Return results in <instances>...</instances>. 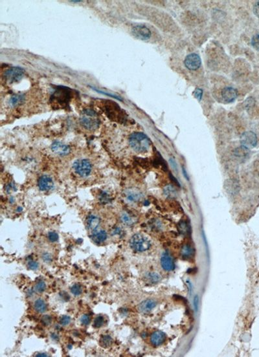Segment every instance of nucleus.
<instances>
[{
  "instance_id": "nucleus-1",
  "label": "nucleus",
  "mask_w": 259,
  "mask_h": 357,
  "mask_svg": "<svg viewBox=\"0 0 259 357\" xmlns=\"http://www.w3.org/2000/svg\"><path fill=\"white\" fill-rule=\"evenodd\" d=\"M129 144L135 151L145 153L149 150L151 142L145 134L141 132H135L130 136Z\"/></svg>"
},
{
  "instance_id": "nucleus-2",
  "label": "nucleus",
  "mask_w": 259,
  "mask_h": 357,
  "mask_svg": "<svg viewBox=\"0 0 259 357\" xmlns=\"http://www.w3.org/2000/svg\"><path fill=\"white\" fill-rule=\"evenodd\" d=\"M80 122L81 125L87 130H95L99 126V120L97 118V113L90 109L83 111Z\"/></svg>"
},
{
  "instance_id": "nucleus-3",
  "label": "nucleus",
  "mask_w": 259,
  "mask_h": 357,
  "mask_svg": "<svg viewBox=\"0 0 259 357\" xmlns=\"http://www.w3.org/2000/svg\"><path fill=\"white\" fill-rule=\"evenodd\" d=\"M71 98V91L69 88L59 86L51 96L52 102L57 103L61 106L68 105Z\"/></svg>"
},
{
  "instance_id": "nucleus-4",
  "label": "nucleus",
  "mask_w": 259,
  "mask_h": 357,
  "mask_svg": "<svg viewBox=\"0 0 259 357\" xmlns=\"http://www.w3.org/2000/svg\"><path fill=\"white\" fill-rule=\"evenodd\" d=\"M130 244L133 250L138 252L148 251L151 247V243L150 240L144 235L141 234H136L133 235L130 241Z\"/></svg>"
},
{
  "instance_id": "nucleus-5",
  "label": "nucleus",
  "mask_w": 259,
  "mask_h": 357,
  "mask_svg": "<svg viewBox=\"0 0 259 357\" xmlns=\"http://www.w3.org/2000/svg\"><path fill=\"white\" fill-rule=\"evenodd\" d=\"M24 70L19 67H12L7 69L4 74L5 81L9 84H14L20 82L24 76Z\"/></svg>"
},
{
  "instance_id": "nucleus-6",
  "label": "nucleus",
  "mask_w": 259,
  "mask_h": 357,
  "mask_svg": "<svg viewBox=\"0 0 259 357\" xmlns=\"http://www.w3.org/2000/svg\"><path fill=\"white\" fill-rule=\"evenodd\" d=\"M75 172L81 177L88 176L92 172V164L87 159H79L74 162L73 164Z\"/></svg>"
},
{
  "instance_id": "nucleus-7",
  "label": "nucleus",
  "mask_w": 259,
  "mask_h": 357,
  "mask_svg": "<svg viewBox=\"0 0 259 357\" xmlns=\"http://www.w3.org/2000/svg\"><path fill=\"white\" fill-rule=\"evenodd\" d=\"M240 143L242 147L250 150L255 148L257 144V137L253 131L244 132L240 137Z\"/></svg>"
},
{
  "instance_id": "nucleus-8",
  "label": "nucleus",
  "mask_w": 259,
  "mask_h": 357,
  "mask_svg": "<svg viewBox=\"0 0 259 357\" xmlns=\"http://www.w3.org/2000/svg\"><path fill=\"white\" fill-rule=\"evenodd\" d=\"M202 64L201 58L197 54L192 53L188 54L185 59V65L191 71H195L200 67Z\"/></svg>"
},
{
  "instance_id": "nucleus-9",
  "label": "nucleus",
  "mask_w": 259,
  "mask_h": 357,
  "mask_svg": "<svg viewBox=\"0 0 259 357\" xmlns=\"http://www.w3.org/2000/svg\"><path fill=\"white\" fill-rule=\"evenodd\" d=\"M132 33L137 38L141 40H148L151 36V32L145 25H138L133 27Z\"/></svg>"
},
{
  "instance_id": "nucleus-10",
  "label": "nucleus",
  "mask_w": 259,
  "mask_h": 357,
  "mask_svg": "<svg viewBox=\"0 0 259 357\" xmlns=\"http://www.w3.org/2000/svg\"><path fill=\"white\" fill-rule=\"evenodd\" d=\"M161 265L166 271H172L175 268L174 259L169 252H164L161 257Z\"/></svg>"
},
{
  "instance_id": "nucleus-11",
  "label": "nucleus",
  "mask_w": 259,
  "mask_h": 357,
  "mask_svg": "<svg viewBox=\"0 0 259 357\" xmlns=\"http://www.w3.org/2000/svg\"><path fill=\"white\" fill-rule=\"evenodd\" d=\"M51 150L55 153L61 156H64L69 154L70 148L68 146L62 144L60 142H54L51 145Z\"/></svg>"
},
{
  "instance_id": "nucleus-12",
  "label": "nucleus",
  "mask_w": 259,
  "mask_h": 357,
  "mask_svg": "<svg viewBox=\"0 0 259 357\" xmlns=\"http://www.w3.org/2000/svg\"><path fill=\"white\" fill-rule=\"evenodd\" d=\"M238 92L236 89L231 87H226L222 91V98L226 102H232L236 98Z\"/></svg>"
},
{
  "instance_id": "nucleus-13",
  "label": "nucleus",
  "mask_w": 259,
  "mask_h": 357,
  "mask_svg": "<svg viewBox=\"0 0 259 357\" xmlns=\"http://www.w3.org/2000/svg\"><path fill=\"white\" fill-rule=\"evenodd\" d=\"M157 305V302L154 300L148 299L142 301L140 303L138 307V309L139 312L142 313H148L152 310H153L156 307Z\"/></svg>"
},
{
  "instance_id": "nucleus-14",
  "label": "nucleus",
  "mask_w": 259,
  "mask_h": 357,
  "mask_svg": "<svg viewBox=\"0 0 259 357\" xmlns=\"http://www.w3.org/2000/svg\"><path fill=\"white\" fill-rule=\"evenodd\" d=\"M38 185L41 190L47 191V190H51L53 187L54 182L49 176L43 175L38 179Z\"/></svg>"
},
{
  "instance_id": "nucleus-15",
  "label": "nucleus",
  "mask_w": 259,
  "mask_h": 357,
  "mask_svg": "<svg viewBox=\"0 0 259 357\" xmlns=\"http://www.w3.org/2000/svg\"><path fill=\"white\" fill-rule=\"evenodd\" d=\"M166 335L164 332L161 331H156L154 332L150 337V342L154 346H159L166 340Z\"/></svg>"
},
{
  "instance_id": "nucleus-16",
  "label": "nucleus",
  "mask_w": 259,
  "mask_h": 357,
  "mask_svg": "<svg viewBox=\"0 0 259 357\" xmlns=\"http://www.w3.org/2000/svg\"><path fill=\"white\" fill-rule=\"evenodd\" d=\"M87 227L91 231H95L99 227L100 219L95 215H90L87 219Z\"/></svg>"
},
{
  "instance_id": "nucleus-17",
  "label": "nucleus",
  "mask_w": 259,
  "mask_h": 357,
  "mask_svg": "<svg viewBox=\"0 0 259 357\" xmlns=\"http://www.w3.org/2000/svg\"><path fill=\"white\" fill-rule=\"evenodd\" d=\"M25 95L23 94H17L12 95L10 97L8 102L9 106L12 107L18 106L22 104V103L25 100Z\"/></svg>"
},
{
  "instance_id": "nucleus-18",
  "label": "nucleus",
  "mask_w": 259,
  "mask_h": 357,
  "mask_svg": "<svg viewBox=\"0 0 259 357\" xmlns=\"http://www.w3.org/2000/svg\"><path fill=\"white\" fill-rule=\"evenodd\" d=\"M92 240L96 243L97 244L101 243L106 241L107 239V233L104 230H100L98 232H95L92 236Z\"/></svg>"
},
{
  "instance_id": "nucleus-19",
  "label": "nucleus",
  "mask_w": 259,
  "mask_h": 357,
  "mask_svg": "<svg viewBox=\"0 0 259 357\" xmlns=\"http://www.w3.org/2000/svg\"><path fill=\"white\" fill-rule=\"evenodd\" d=\"M194 255V250L191 246L185 245L183 246L181 250V258L184 259H189L192 258Z\"/></svg>"
},
{
  "instance_id": "nucleus-20",
  "label": "nucleus",
  "mask_w": 259,
  "mask_h": 357,
  "mask_svg": "<svg viewBox=\"0 0 259 357\" xmlns=\"http://www.w3.org/2000/svg\"><path fill=\"white\" fill-rule=\"evenodd\" d=\"M34 308L35 311L39 313H43L47 309V306L45 301L41 299H38L34 301Z\"/></svg>"
},
{
  "instance_id": "nucleus-21",
  "label": "nucleus",
  "mask_w": 259,
  "mask_h": 357,
  "mask_svg": "<svg viewBox=\"0 0 259 357\" xmlns=\"http://www.w3.org/2000/svg\"><path fill=\"white\" fill-rule=\"evenodd\" d=\"M145 279L146 282L150 283H156L161 280V277L158 274L155 272L147 273L145 276Z\"/></svg>"
},
{
  "instance_id": "nucleus-22",
  "label": "nucleus",
  "mask_w": 259,
  "mask_h": 357,
  "mask_svg": "<svg viewBox=\"0 0 259 357\" xmlns=\"http://www.w3.org/2000/svg\"><path fill=\"white\" fill-rule=\"evenodd\" d=\"M113 340L109 335H104L100 338V344L103 348H108L112 344Z\"/></svg>"
},
{
  "instance_id": "nucleus-23",
  "label": "nucleus",
  "mask_w": 259,
  "mask_h": 357,
  "mask_svg": "<svg viewBox=\"0 0 259 357\" xmlns=\"http://www.w3.org/2000/svg\"><path fill=\"white\" fill-rule=\"evenodd\" d=\"M121 221L124 224L127 225H132L134 223V219H133L132 217L127 213H124L122 214Z\"/></svg>"
},
{
  "instance_id": "nucleus-24",
  "label": "nucleus",
  "mask_w": 259,
  "mask_h": 357,
  "mask_svg": "<svg viewBox=\"0 0 259 357\" xmlns=\"http://www.w3.org/2000/svg\"><path fill=\"white\" fill-rule=\"evenodd\" d=\"M46 289V284L43 281L38 282L34 286V290L38 293H41L45 291Z\"/></svg>"
},
{
  "instance_id": "nucleus-25",
  "label": "nucleus",
  "mask_w": 259,
  "mask_h": 357,
  "mask_svg": "<svg viewBox=\"0 0 259 357\" xmlns=\"http://www.w3.org/2000/svg\"><path fill=\"white\" fill-rule=\"evenodd\" d=\"M71 293L73 294V295H75L76 296L80 295V294H81L82 293V287L80 286L79 284H75V285H73L71 287Z\"/></svg>"
},
{
  "instance_id": "nucleus-26",
  "label": "nucleus",
  "mask_w": 259,
  "mask_h": 357,
  "mask_svg": "<svg viewBox=\"0 0 259 357\" xmlns=\"http://www.w3.org/2000/svg\"><path fill=\"white\" fill-rule=\"evenodd\" d=\"M104 319L103 316H97L95 319V320H94L93 327L95 328H99L104 324Z\"/></svg>"
},
{
  "instance_id": "nucleus-27",
  "label": "nucleus",
  "mask_w": 259,
  "mask_h": 357,
  "mask_svg": "<svg viewBox=\"0 0 259 357\" xmlns=\"http://www.w3.org/2000/svg\"><path fill=\"white\" fill-rule=\"evenodd\" d=\"M164 193H165V195L168 197H173L176 196V191H175V190L172 186H167L166 188H164Z\"/></svg>"
},
{
  "instance_id": "nucleus-28",
  "label": "nucleus",
  "mask_w": 259,
  "mask_h": 357,
  "mask_svg": "<svg viewBox=\"0 0 259 357\" xmlns=\"http://www.w3.org/2000/svg\"><path fill=\"white\" fill-rule=\"evenodd\" d=\"M251 45L255 49L259 50V34H256L252 38Z\"/></svg>"
},
{
  "instance_id": "nucleus-29",
  "label": "nucleus",
  "mask_w": 259,
  "mask_h": 357,
  "mask_svg": "<svg viewBox=\"0 0 259 357\" xmlns=\"http://www.w3.org/2000/svg\"><path fill=\"white\" fill-rule=\"evenodd\" d=\"M71 322V318L67 315H64L60 319V324L64 326H66L70 324Z\"/></svg>"
},
{
  "instance_id": "nucleus-30",
  "label": "nucleus",
  "mask_w": 259,
  "mask_h": 357,
  "mask_svg": "<svg viewBox=\"0 0 259 357\" xmlns=\"http://www.w3.org/2000/svg\"><path fill=\"white\" fill-rule=\"evenodd\" d=\"M48 240L51 242H56L58 240V235L55 232H50L48 234Z\"/></svg>"
},
{
  "instance_id": "nucleus-31",
  "label": "nucleus",
  "mask_w": 259,
  "mask_h": 357,
  "mask_svg": "<svg viewBox=\"0 0 259 357\" xmlns=\"http://www.w3.org/2000/svg\"><path fill=\"white\" fill-rule=\"evenodd\" d=\"M80 322L84 325H88L91 322V318L87 314H84L80 318Z\"/></svg>"
},
{
  "instance_id": "nucleus-32",
  "label": "nucleus",
  "mask_w": 259,
  "mask_h": 357,
  "mask_svg": "<svg viewBox=\"0 0 259 357\" xmlns=\"http://www.w3.org/2000/svg\"><path fill=\"white\" fill-rule=\"evenodd\" d=\"M27 266L29 269L34 270H36L38 269L39 265H38V263L36 261H33V260H30L27 263Z\"/></svg>"
},
{
  "instance_id": "nucleus-33",
  "label": "nucleus",
  "mask_w": 259,
  "mask_h": 357,
  "mask_svg": "<svg viewBox=\"0 0 259 357\" xmlns=\"http://www.w3.org/2000/svg\"><path fill=\"white\" fill-rule=\"evenodd\" d=\"M41 323H42L44 325H46V326H47V325H49L51 324L52 318L50 316H49V315H45V316H44L42 317V318H41Z\"/></svg>"
},
{
  "instance_id": "nucleus-34",
  "label": "nucleus",
  "mask_w": 259,
  "mask_h": 357,
  "mask_svg": "<svg viewBox=\"0 0 259 357\" xmlns=\"http://www.w3.org/2000/svg\"><path fill=\"white\" fill-rule=\"evenodd\" d=\"M139 193H136L134 192H131L129 193L127 198L129 201H135L138 200V199L139 198Z\"/></svg>"
},
{
  "instance_id": "nucleus-35",
  "label": "nucleus",
  "mask_w": 259,
  "mask_h": 357,
  "mask_svg": "<svg viewBox=\"0 0 259 357\" xmlns=\"http://www.w3.org/2000/svg\"><path fill=\"white\" fill-rule=\"evenodd\" d=\"M193 95L194 96V97L196 98L198 101H200L202 98V95H203V91L201 89L197 88L196 89L195 91L193 93Z\"/></svg>"
},
{
  "instance_id": "nucleus-36",
  "label": "nucleus",
  "mask_w": 259,
  "mask_h": 357,
  "mask_svg": "<svg viewBox=\"0 0 259 357\" xmlns=\"http://www.w3.org/2000/svg\"><path fill=\"white\" fill-rule=\"evenodd\" d=\"M179 228H180V231L181 232H182L183 234H185L187 233L188 228L187 227V224L183 221V222H181L179 224Z\"/></svg>"
},
{
  "instance_id": "nucleus-37",
  "label": "nucleus",
  "mask_w": 259,
  "mask_h": 357,
  "mask_svg": "<svg viewBox=\"0 0 259 357\" xmlns=\"http://www.w3.org/2000/svg\"><path fill=\"white\" fill-rule=\"evenodd\" d=\"M255 104V100L253 98H248L246 100V108H250L251 107H253Z\"/></svg>"
},
{
  "instance_id": "nucleus-38",
  "label": "nucleus",
  "mask_w": 259,
  "mask_h": 357,
  "mask_svg": "<svg viewBox=\"0 0 259 357\" xmlns=\"http://www.w3.org/2000/svg\"><path fill=\"white\" fill-rule=\"evenodd\" d=\"M42 259L45 263H50L52 261V256L49 253H45L42 256Z\"/></svg>"
},
{
  "instance_id": "nucleus-39",
  "label": "nucleus",
  "mask_w": 259,
  "mask_h": 357,
  "mask_svg": "<svg viewBox=\"0 0 259 357\" xmlns=\"http://www.w3.org/2000/svg\"><path fill=\"white\" fill-rule=\"evenodd\" d=\"M198 306H199V297L198 295H196L193 300V306L196 311L198 310Z\"/></svg>"
},
{
  "instance_id": "nucleus-40",
  "label": "nucleus",
  "mask_w": 259,
  "mask_h": 357,
  "mask_svg": "<svg viewBox=\"0 0 259 357\" xmlns=\"http://www.w3.org/2000/svg\"><path fill=\"white\" fill-rule=\"evenodd\" d=\"M253 12L258 18H259V1L255 3L253 7Z\"/></svg>"
},
{
  "instance_id": "nucleus-41",
  "label": "nucleus",
  "mask_w": 259,
  "mask_h": 357,
  "mask_svg": "<svg viewBox=\"0 0 259 357\" xmlns=\"http://www.w3.org/2000/svg\"><path fill=\"white\" fill-rule=\"evenodd\" d=\"M60 295H61L62 298H63V299L65 298L66 301L68 300L69 299V295H68V294L67 293H65V292H62V293H61V294H60Z\"/></svg>"
},
{
  "instance_id": "nucleus-42",
  "label": "nucleus",
  "mask_w": 259,
  "mask_h": 357,
  "mask_svg": "<svg viewBox=\"0 0 259 357\" xmlns=\"http://www.w3.org/2000/svg\"><path fill=\"white\" fill-rule=\"evenodd\" d=\"M113 235H115V234H118V235H119V234H121V229L120 228H118V227H117V228H115V229L113 230Z\"/></svg>"
},
{
  "instance_id": "nucleus-43",
  "label": "nucleus",
  "mask_w": 259,
  "mask_h": 357,
  "mask_svg": "<svg viewBox=\"0 0 259 357\" xmlns=\"http://www.w3.org/2000/svg\"><path fill=\"white\" fill-rule=\"evenodd\" d=\"M51 338L53 339L54 340H59L58 336L55 333H51Z\"/></svg>"
},
{
  "instance_id": "nucleus-44",
  "label": "nucleus",
  "mask_w": 259,
  "mask_h": 357,
  "mask_svg": "<svg viewBox=\"0 0 259 357\" xmlns=\"http://www.w3.org/2000/svg\"><path fill=\"white\" fill-rule=\"evenodd\" d=\"M36 356H44V357L49 356L48 354H47V353H37V354L36 355Z\"/></svg>"
}]
</instances>
